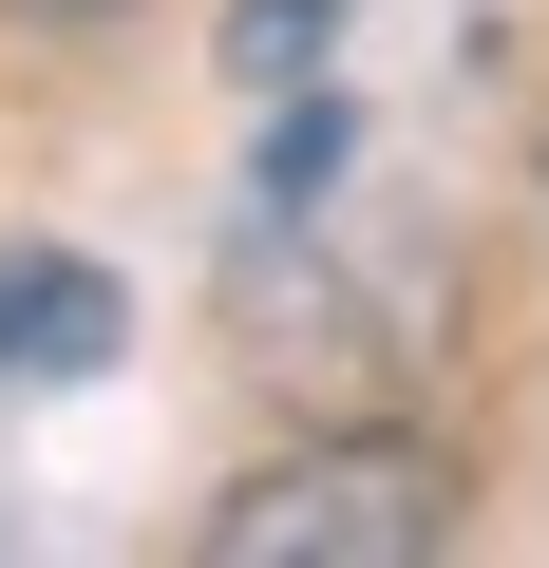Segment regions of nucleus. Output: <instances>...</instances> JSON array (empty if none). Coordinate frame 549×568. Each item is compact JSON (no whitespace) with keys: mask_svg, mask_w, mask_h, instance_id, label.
<instances>
[{"mask_svg":"<svg viewBox=\"0 0 549 568\" xmlns=\"http://www.w3.org/2000/svg\"><path fill=\"white\" fill-rule=\"evenodd\" d=\"M20 20H114V0H20Z\"/></svg>","mask_w":549,"mask_h":568,"instance_id":"5","label":"nucleus"},{"mask_svg":"<svg viewBox=\"0 0 549 568\" xmlns=\"http://www.w3.org/2000/svg\"><path fill=\"white\" fill-rule=\"evenodd\" d=\"M455 511H474V474H455L436 436L342 417V436L265 455V474L209 511V568H417V549H455Z\"/></svg>","mask_w":549,"mask_h":568,"instance_id":"1","label":"nucleus"},{"mask_svg":"<svg viewBox=\"0 0 549 568\" xmlns=\"http://www.w3.org/2000/svg\"><path fill=\"white\" fill-rule=\"evenodd\" d=\"M323 20H342V0H246V20H227V77H246V95L323 77Z\"/></svg>","mask_w":549,"mask_h":568,"instance_id":"3","label":"nucleus"},{"mask_svg":"<svg viewBox=\"0 0 549 568\" xmlns=\"http://www.w3.org/2000/svg\"><path fill=\"white\" fill-rule=\"evenodd\" d=\"M114 342H133V304L77 246H0V379H95Z\"/></svg>","mask_w":549,"mask_h":568,"instance_id":"2","label":"nucleus"},{"mask_svg":"<svg viewBox=\"0 0 549 568\" xmlns=\"http://www.w3.org/2000/svg\"><path fill=\"white\" fill-rule=\"evenodd\" d=\"M323 171H342V95H285V133H265V227H285V209H323Z\"/></svg>","mask_w":549,"mask_h":568,"instance_id":"4","label":"nucleus"}]
</instances>
